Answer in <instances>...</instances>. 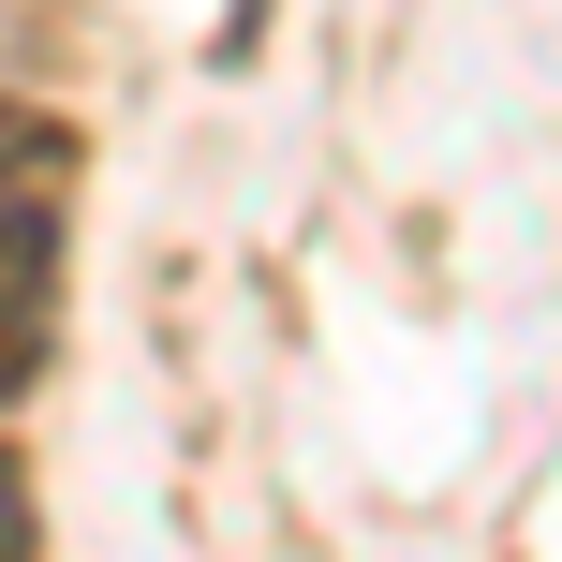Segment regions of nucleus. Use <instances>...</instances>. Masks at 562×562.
I'll list each match as a JSON object with an SVG mask.
<instances>
[{
	"label": "nucleus",
	"mask_w": 562,
	"mask_h": 562,
	"mask_svg": "<svg viewBox=\"0 0 562 562\" xmlns=\"http://www.w3.org/2000/svg\"><path fill=\"white\" fill-rule=\"evenodd\" d=\"M59 223H75V134L0 89V296L59 281Z\"/></svg>",
	"instance_id": "f257e3e1"
}]
</instances>
